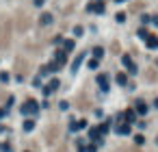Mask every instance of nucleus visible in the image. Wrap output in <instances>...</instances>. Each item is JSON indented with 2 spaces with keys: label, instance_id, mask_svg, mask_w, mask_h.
<instances>
[{
  "label": "nucleus",
  "instance_id": "393cba45",
  "mask_svg": "<svg viewBox=\"0 0 158 152\" xmlns=\"http://www.w3.org/2000/svg\"><path fill=\"white\" fill-rule=\"evenodd\" d=\"M134 141H137V143H143L145 139H143V135H137V137H134Z\"/></svg>",
  "mask_w": 158,
  "mask_h": 152
},
{
  "label": "nucleus",
  "instance_id": "2eb2a0df",
  "mask_svg": "<svg viewBox=\"0 0 158 152\" xmlns=\"http://www.w3.org/2000/svg\"><path fill=\"white\" fill-rule=\"evenodd\" d=\"M89 139L91 141H93V139H100V131H97V128H91L89 131Z\"/></svg>",
  "mask_w": 158,
  "mask_h": 152
},
{
  "label": "nucleus",
  "instance_id": "f8f14e48",
  "mask_svg": "<svg viewBox=\"0 0 158 152\" xmlns=\"http://www.w3.org/2000/svg\"><path fill=\"white\" fill-rule=\"evenodd\" d=\"M65 61H67V57H65V52H63V50H59V52H56V59H54V63H59V65H63V63H65Z\"/></svg>",
  "mask_w": 158,
  "mask_h": 152
},
{
  "label": "nucleus",
  "instance_id": "cd10ccee",
  "mask_svg": "<svg viewBox=\"0 0 158 152\" xmlns=\"http://www.w3.org/2000/svg\"><path fill=\"white\" fill-rule=\"evenodd\" d=\"M0 81H2V83H7V81H9V74H4V72H2V74H0Z\"/></svg>",
  "mask_w": 158,
  "mask_h": 152
},
{
  "label": "nucleus",
  "instance_id": "f03ea898",
  "mask_svg": "<svg viewBox=\"0 0 158 152\" xmlns=\"http://www.w3.org/2000/svg\"><path fill=\"white\" fill-rule=\"evenodd\" d=\"M37 111H39V104H37L35 100H26V102L22 104V113L24 115H35Z\"/></svg>",
  "mask_w": 158,
  "mask_h": 152
},
{
  "label": "nucleus",
  "instance_id": "7ed1b4c3",
  "mask_svg": "<svg viewBox=\"0 0 158 152\" xmlns=\"http://www.w3.org/2000/svg\"><path fill=\"white\" fill-rule=\"evenodd\" d=\"M59 87H61V83H59L56 78H54V81H50L46 87H43V93H52V91H56Z\"/></svg>",
  "mask_w": 158,
  "mask_h": 152
},
{
  "label": "nucleus",
  "instance_id": "9d476101",
  "mask_svg": "<svg viewBox=\"0 0 158 152\" xmlns=\"http://www.w3.org/2000/svg\"><path fill=\"white\" fill-rule=\"evenodd\" d=\"M145 44H147L150 48H158V37H154V35H147V37H145Z\"/></svg>",
  "mask_w": 158,
  "mask_h": 152
},
{
  "label": "nucleus",
  "instance_id": "20e7f679",
  "mask_svg": "<svg viewBox=\"0 0 158 152\" xmlns=\"http://www.w3.org/2000/svg\"><path fill=\"white\" fill-rule=\"evenodd\" d=\"M18 26L22 31H26L30 26V20H28V15H24V13H20V20H18Z\"/></svg>",
  "mask_w": 158,
  "mask_h": 152
},
{
  "label": "nucleus",
  "instance_id": "c756f323",
  "mask_svg": "<svg viewBox=\"0 0 158 152\" xmlns=\"http://www.w3.org/2000/svg\"><path fill=\"white\" fill-rule=\"evenodd\" d=\"M154 104H156V106H158V100H156V102H154Z\"/></svg>",
  "mask_w": 158,
  "mask_h": 152
},
{
  "label": "nucleus",
  "instance_id": "a211bd4d",
  "mask_svg": "<svg viewBox=\"0 0 158 152\" xmlns=\"http://www.w3.org/2000/svg\"><path fill=\"white\" fill-rule=\"evenodd\" d=\"M32 128H35V122H32V120H26V122H24V131L28 133V131H32Z\"/></svg>",
  "mask_w": 158,
  "mask_h": 152
},
{
  "label": "nucleus",
  "instance_id": "a878e982",
  "mask_svg": "<svg viewBox=\"0 0 158 152\" xmlns=\"http://www.w3.org/2000/svg\"><path fill=\"white\" fill-rule=\"evenodd\" d=\"M117 20L119 22H126V13H117Z\"/></svg>",
  "mask_w": 158,
  "mask_h": 152
},
{
  "label": "nucleus",
  "instance_id": "f257e3e1",
  "mask_svg": "<svg viewBox=\"0 0 158 152\" xmlns=\"http://www.w3.org/2000/svg\"><path fill=\"white\" fill-rule=\"evenodd\" d=\"M11 41V20L9 18H2L0 20V48H7Z\"/></svg>",
  "mask_w": 158,
  "mask_h": 152
},
{
  "label": "nucleus",
  "instance_id": "6ab92c4d",
  "mask_svg": "<svg viewBox=\"0 0 158 152\" xmlns=\"http://www.w3.org/2000/svg\"><path fill=\"white\" fill-rule=\"evenodd\" d=\"M108 128H111V124H108V122H104L100 128H97V131H100V135H106V133H108Z\"/></svg>",
  "mask_w": 158,
  "mask_h": 152
},
{
  "label": "nucleus",
  "instance_id": "423d86ee",
  "mask_svg": "<svg viewBox=\"0 0 158 152\" xmlns=\"http://www.w3.org/2000/svg\"><path fill=\"white\" fill-rule=\"evenodd\" d=\"M97 85L102 87V91H108V76L106 74H100V76H97Z\"/></svg>",
  "mask_w": 158,
  "mask_h": 152
},
{
  "label": "nucleus",
  "instance_id": "5701e85b",
  "mask_svg": "<svg viewBox=\"0 0 158 152\" xmlns=\"http://www.w3.org/2000/svg\"><path fill=\"white\" fill-rule=\"evenodd\" d=\"M141 7H143V2H134V4H132V11H139Z\"/></svg>",
  "mask_w": 158,
  "mask_h": 152
},
{
  "label": "nucleus",
  "instance_id": "4468645a",
  "mask_svg": "<svg viewBox=\"0 0 158 152\" xmlns=\"http://www.w3.org/2000/svg\"><path fill=\"white\" fill-rule=\"evenodd\" d=\"M80 63H83V54H78V57L74 59V63H72V70L76 72V70H78V65H80Z\"/></svg>",
  "mask_w": 158,
  "mask_h": 152
},
{
  "label": "nucleus",
  "instance_id": "6e6552de",
  "mask_svg": "<svg viewBox=\"0 0 158 152\" xmlns=\"http://www.w3.org/2000/svg\"><path fill=\"white\" fill-rule=\"evenodd\" d=\"M39 24H41V26H48V24H52V13H41V18H39Z\"/></svg>",
  "mask_w": 158,
  "mask_h": 152
},
{
  "label": "nucleus",
  "instance_id": "39448f33",
  "mask_svg": "<svg viewBox=\"0 0 158 152\" xmlns=\"http://www.w3.org/2000/svg\"><path fill=\"white\" fill-rule=\"evenodd\" d=\"M123 65L128 67V72H130V74H137V72H139V70H137V65L132 63V59H130L128 54H126V57H123Z\"/></svg>",
  "mask_w": 158,
  "mask_h": 152
},
{
  "label": "nucleus",
  "instance_id": "1a4fd4ad",
  "mask_svg": "<svg viewBox=\"0 0 158 152\" xmlns=\"http://www.w3.org/2000/svg\"><path fill=\"white\" fill-rule=\"evenodd\" d=\"M121 117H123V120H126V122L130 124V122H134V117H137V113H134L132 109H128L126 113H121Z\"/></svg>",
  "mask_w": 158,
  "mask_h": 152
},
{
  "label": "nucleus",
  "instance_id": "412c9836",
  "mask_svg": "<svg viewBox=\"0 0 158 152\" xmlns=\"http://www.w3.org/2000/svg\"><path fill=\"white\" fill-rule=\"evenodd\" d=\"M89 67H91V70H95V67H97V59H91L89 61Z\"/></svg>",
  "mask_w": 158,
  "mask_h": 152
},
{
  "label": "nucleus",
  "instance_id": "0eeeda50",
  "mask_svg": "<svg viewBox=\"0 0 158 152\" xmlns=\"http://www.w3.org/2000/svg\"><path fill=\"white\" fill-rule=\"evenodd\" d=\"M137 111H134V113H141V115H145L147 113V104H145V100H137Z\"/></svg>",
  "mask_w": 158,
  "mask_h": 152
},
{
  "label": "nucleus",
  "instance_id": "ddd939ff",
  "mask_svg": "<svg viewBox=\"0 0 158 152\" xmlns=\"http://www.w3.org/2000/svg\"><path fill=\"white\" fill-rule=\"evenodd\" d=\"M117 133H119V135H128V133H130V124H121V126L117 128Z\"/></svg>",
  "mask_w": 158,
  "mask_h": 152
},
{
  "label": "nucleus",
  "instance_id": "4be33fe9",
  "mask_svg": "<svg viewBox=\"0 0 158 152\" xmlns=\"http://www.w3.org/2000/svg\"><path fill=\"white\" fill-rule=\"evenodd\" d=\"M0 150H2V152H11V146L9 143H2V146H0Z\"/></svg>",
  "mask_w": 158,
  "mask_h": 152
},
{
  "label": "nucleus",
  "instance_id": "aec40b11",
  "mask_svg": "<svg viewBox=\"0 0 158 152\" xmlns=\"http://www.w3.org/2000/svg\"><path fill=\"white\" fill-rule=\"evenodd\" d=\"M65 50H67V52H69V50H74V41H65Z\"/></svg>",
  "mask_w": 158,
  "mask_h": 152
},
{
  "label": "nucleus",
  "instance_id": "9b49d317",
  "mask_svg": "<svg viewBox=\"0 0 158 152\" xmlns=\"http://www.w3.org/2000/svg\"><path fill=\"white\" fill-rule=\"evenodd\" d=\"M89 9H91V11H95V13H102V11H104V4H102V2H91V4H89Z\"/></svg>",
  "mask_w": 158,
  "mask_h": 152
},
{
  "label": "nucleus",
  "instance_id": "dca6fc26",
  "mask_svg": "<svg viewBox=\"0 0 158 152\" xmlns=\"http://www.w3.org/2000/svg\"><path fill=\"white\" fill-rule=\"evenodd\" d=\"M102 54H104V48H100V46H95L93 48V59H100Z\"/></svg>",
  "mask_w": 158,
  "mask_h": 152
},
{
  "label": "nucleus",
  "instance_id": "b1692460",
  "mask_svg": "<svg viewBox=\"0 0 158 152\" xmlns=\"http://www.w3.org/2000/svg\"><path fill=\"white\" fill-rule=\"evenodd\" d=\"M85 152H97V148H95V143H93V146H89V148H85Z\"/></svg>",
  "mask_w": 158,
  "mask_h": 152
},
{
  "label": "nucleus",
  "instance_id": "bb28decb",
  "mask_svg": "<svg viewBox=\"0 0 158 152\" xmlns=\"http://www.w3.org/2000/svg\"><path fill=\"white\" fill-rule=\"evenodd\" d=\"M139 35H141V37H143V39H145V37H147V35H150V33H147V31H145V29H141V31H139Z\"/></svg>",
  "mask_w": 158,
  "mask_h": 152
},
{
  "label": "nucleus",
  "instance_id": "c85d7f7f",
  "mask_svg": "<svg viewBox=\"0 0 158 152\" xmlns=\"http://www.w3.org/2000/svg\"><path fill=\"white\" fill-rule=\"evenodd\" d=\"M0 117H4V109H0Z\"/></svg>",
  "mask_w": 158,
  "mask_h": 152
},
{
  "label": "nucleus",
  "instance_id": "f3484780",
  "mask_svg": "<svg viewBox=\"0 0 158 152\" xmlns=\"http://www.w3.org/2000/svg\"><path fill=\"white\" fill-rule=\"evenodd\" d=\"M117 83L119 85H128V76L126 74H117Z\"/></svg>",
  "mask_w": 158,
  "mask_h": 152
}]
</instances>
